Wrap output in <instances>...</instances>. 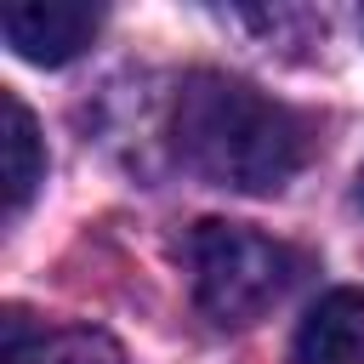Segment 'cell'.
<instances>
[{"mask_svg":"<svg viewBox=\"0 0 364 364\" xmlns=\"http://www.w3.org/2000/svg\"><path fill=\"white\" fill-rule=\"evenodd\" d=\"M358 205H364V171H358Z\"/></svg>","mask_w":364,"mask_h":364,"instance_id":"52a82bcc","label":"cell"},{"mask_svg":"<svg viewBox=\"0 0 364 364\" xmlns=\"http://www.w3.org/2000/svg\"><path fill=\"white\" fill-rule=\"evenodd\" d=\"M6 364H125V347L91 324L28 336L23 313H6Z\"/></svg>","mask_w":364,"mask_h":364,"instance_id":"5b68a950","label":"cell"},{"mask_svg":"<svg viewBox=\"0 0 364 364\" xmlns=\"http://www.w3.org/2000/svg\"><path fill=\"white\" fill-rule=\"evenodd\" d=\"M97 23H102L97 6H74V0H17V6H6L0 34H6V46H11L23 63H34V68H63V63H74V57L91 46Z\"/></svg>","mask_w":364,"mask_h":364,"instance_id":"3957f363","label":"cell"},{"mask_svg":"<svg viewBox=\"0 0 364 364\" xmlns=\"http://www.w3.org/2000/svg\"><path fill=\"white\" fill-rule=\"evenodd\" d=\"M0 148H6V210L17 216L28 205V193L40 188L46 176V148H40V131H34V114L23 108V97L6 91V131H0Z\"/></svg>","mask_w":364,"mask_h":364,"instance_id":"8992f818","label":"cell"},{"mask_svg":"<svg viewBox=\"0 0 364 364\" xmlns=\"http://www.w3.org/2000/svg\"><path fill=\"white\" fill-rule=\"evenodd\" d=\"M188 273L199 313L222 330H245L296 284L301 256L245 222H199L188 233Z\"/></svg>","mask_w":364,"mask_h":364,"instance_id":"7a4b0ae2","label":"cell"},{"mask_svg":"<svg viewBox=\"0 0 364 364\" xmlns=\"http://www.w3.org/2000/svg\"><path fill=\"white\" fill-rule=\"evenodd\" d=\"M171 148L176 159L233 193H279L313 154V125L290 102L256 91L250 80L199 68L182 80L171 102Z\"/></svg>","mask_w":364,"mask_h":364,"instance_id":"6da1fadb","label":"cell"},{"mask_svg":"<svg viewBox=\"0 0 364 364\" xmlns=\"http://www.w3.org/2000/svg\"><path fill=\"white\" fill-rule=\"evenodd\" d=\"M358 28H364V17H358Z\"/></svg>","mask_w":364,"mask_h":364,"instance_id":"ba28073f","label":"cell"},{"mask_svg":"<svg viewBox=\"0 0 364 364\" xmlns=\"http://www.w3.org/2000/svg\"><path fill=\"white\" fill-rule=\"evenodd\" d=\"M296 358L301 364H364V290L358 284H336L307 307V318L296 324Z\"/></svg>","mask_w":364,"mask_h":364,"instance_id":"277c9868","label":"cell"}]
</instances>
